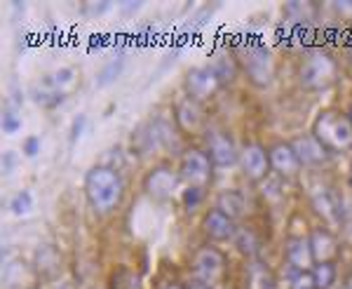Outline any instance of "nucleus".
I'll return each instance as SVG.
<instances>
[{"instance_id": "1a4fd4ad", "label": "nucleus", "mask_w": 352, "mask_h": 289, "mask_svg": "<svg viewBox=\"0 0 352 289\" xmlns=\"http://www.w3.org/2000/svg\"><path fill=\"white\" fill-rule=\"evenodd\" d=\"M176 125H179L181 132L190 134V137H197V134H207V116H204V109L202 104H197V101H192L190 96H186V99H181L179 104H176Z\"/></svg>"}, {"instance_id": "39448f33", "label": "nucleus", "mask_w": 352, "mask_h": 289, "mask_svg": "<svg viewBox=\"0 0 352 289\" xmlns=\"http://www.w3.org/2000/svg\"><path fill=\"white\" fill-rule=\"evenodd\" d=\"M190 270H192V280H200L209 287H217L226 273V257L217 247H209V245L200 247L192 254Z\"/></svg>"}, {"instance_id": "f704fd0d", "label": "nucleus", "mask_w": 352, "mask_h": 289, "mask_svg": "<svg viewBox=\"0 0 352 289\" xmlns=\"http://www.w3.org/2000/svg\"><path fill=\"white\" fill-rule=\"evenodd\" d=\"M14 162H16V156H14L12 151H8V153L3 156V172H5V174L12 172V169H14Z\"/></svg>"}, {"instance_id": "f8f14e48", "label": "nucleus", "mask_w": 352, "mask_h": 289, "mask_svg": "<svg viewBox=\"0 0 352 289\" xmlns=\"http://www.w3.org/2000/svg\"><path fill=\"white\" fill-rule=\"evenodd\" d=\"M310 202L320 217H324L329 224H338L343 219V209H340V200L333 195V191L324 184H317L310 189Z\"/></svg>"}, {"instance_id": "412c9836", "label": "nucleus", "mask_w": 352, "mask_h": 289, "mask_svg": "<svg viewBox=\"0 0 352 289\" xmlns=\"http://www.w3.org/2000/svg\"><path fill=\"white\" fill-rule=\"evenodd\" d=\"M36 264H38L36 266L38 275L45 277V280H50V277H54L59 273L61 257L54 247H43V249H38V254H36Z\"/></svg>"}, {"instance_id": "b1692460", "label": "nucleus", "mask_w": 352, "mask_h": 289, "mask_svg": "<svg viewBox=\"0 0 352 289\" xmlns=\"http://www.w3.org/2000/svg\"><path fill=\"white\" fill-rule=\"evenodd\" d=\"M109 289H141V277L127 266H118L109 277Z\"/></svg>"}, {"instance_id": "6ab92c4d", "label": "nucleus", "mask_w": 352, "mask_h": 289, "mask_svg": "<svg viewBox=\"0 0 352 289\" xmlns=\"http://www.w3.org/2000/svg\"><path fill=\"white\" fill-rule=\"evenodd\" d=\"M157 146H162L160 141V129H157V120H148L139 125L132 137V149L136 156H146V153L155 151Z\"/></svg>"}, {"instance_id": "2f4dec72", "label": "nucleus", "mask_w": 352, "mask_h": 289, "mask_svg": "<svg viewBox=\"0 0 352 289\" xmlns=\"http://www.w3.org/2000/svg\"><path fill=\"white\" fill-rule=\"evenodd\" d=\"M38 153H41V139H38V137H28L24 141V156L36 158Z\"/></svg>"}, {"instance_id": "cd10ccee", "label": "nucleus", "mask_w": 352, "mask_h": 289, "mask_svg": "<svg viewBox=\"0 0 352 289\" xmlns=\"http://www.w3.org/2000/svg\"><path fill=\"white\" fill-rule=\"evenodd\" d=\"M33 207V197L28 191H21L16 193V195L10 200V209H12V214H16V217H21V214H28Z\"/></svg>"}, {"instance_id": "c85d7f7f", "label": "nucleus", "mask_w": 352, "mask_h": 289, "mask_svg": "<svg viewBox=\"0 0 352 289\" xmlns=\"http://www.w3.org/2000/svg\"><path fill=\"white\" fill-rule=\"evenodd\" d=\"M21 129V118L14 111H5L3 113V132L5 134H14Z\"/></svg>"}, {"instance_id": "4be33fe9", "label": "nucleus", "mask_w": 352, "mask_h": 289, "mask_svg": "<svg viewBox=\"0 0 352 289\" xmlns=\"http://www.w3.org/2000/svg\"><path fill=\"white\" fill-rule=\"evenodd\" d=\"M209 66L214 69L219 83L223 85V87H226V85H230V83H235L237 73H240V64H237V59L232 54H219Z\"/></svg>"}, {"instance_id": "4c0bfd02", "label": "nucleus", "mask_w": 352, "mask_h": 289, "mask_svg": "<svg viewBox=\"0 0 352 289\" xmlns=\"http://www.w3.org/2000/svg\"><path fill=\"white\" fill-rule=\"evenodd\" d=\"M56 289H73V285H68V282H64V285H59Z\"/></svg>"}, {"instance_id": "c756f323", "label": "nucleus", "mask_w": 352, "mask_h": 289, "mask_svg": "<svg viewBox=\"0 0 352 289\" xmlns=\"http://www.w3.org/2000/svg\"><path fill=\"white\" fill-rule=\"evenodd\" d=\"M292 289H315V280H312V273H310V270L294 275V277H292Z\"/></svg>"}, {"instance_id": "a19ab883", "label": "nucleus", "mask_w": 352, "mask_h": 289, "mask_svg": "<svg viewBox=\"0 0 352 289\" xmlns=\"http://www.w3.org/2000/svg\"><path fill=\"white\" fill-rule=\"evenodd\" d=\"M350 186H352V172H350Z\"/></svg>"}, {"instance_id": "2eb2a0df", "label": "nucleus", "mask_w": 352, "mask_h": 289, "mask_svg": "<svg viewBox=\"0 0 352 289\" xmlns=\"http://www.w3.org/2000/svg\"><path fill=\"white\" fill-rule=\"evenodd\" d=\"M204 233H207L209 240H217V242H226V240H235V221H232L228 214H223L221 209H209L207 217H204L202 224Z\"/></svg>"}, {"instance_id": "72a5a7b5", "label": "nucleus", "mask_w": 352, "mask_h": 289, "mask_svg": "<svg viewBox=\"0 0 352 289\" xmlns=\"http://www.w3.org/2000/svg\"><path fill=\"white\" fill-rule=\"evenodd\" d=\"M85 122H87V118L85 116H78L76 120H73V127H71V141H78L85 129Z\"/></svg>"}, {"instance_id": "c9c22d12", "label": "nucleus", "mask_w": 352, "mask_h": 289, "mask_svg": "<svg viewBox=\"0 0 352 289\" xmlns=\"http://www.w3.org/2000/svg\"><path fill=\"white\" fill-rule=\"evenodd\" d=\"M186 289H212V287L204 285V282H200V280H192V282H188V287Z\"/></svg>"}, {"instance_id": "bb28decb", "label": "nucleus", "mask_w": 352, "mask_h": 289, "mask_svg": "<svg viewBox=\"0 0 352 289\" xmlns=\"http://www.w3.org/2000/svg\"><path fill=\"white\" fill-rule=\"evenodd\" d=\"M122 69H124V59H122V56H118V59H111L109 64H106L104 69L99 71V76H96V85H99V87H106V85L116 83L118 78H120Z\"/></svg>"}, {"instance_id": "7ed1b4c3", "label": "nucleus", "mask_w": 352, "mask_h": 289, "mask_svg": "<svg viewBox=\"0 0 352 289\" xmlns=\"http://www.w3.org/2000/svg\"><path fill=\"white\" fill-rule=\"evenodd\" d=\"M336 78H338V64L327 52L308 54L298 69V83L305 89H327L336 83Z\"/></svg>"}, {"instance_id": "0eeeda50", "label": "nucleus", "mask_w": 352, "mask_h": 289, "mask_svg": "<svg viewBox=\"0 0 352 289\" xmlns=\"http://www.w3.org/2000/svg\"><path fill=\"white\" fill-rule=\"evenodd\" d=\"M184 87L186 92L192 101L202 104V101H209L214 99V94L219 92L223 85L219 83L217 73H214L212 66H195L186 73V81H184Z\"/></svg>"}, {"instance_id": "6e6552de", "label": "nucleus", "mask_w": 352, "mask_h": 289, "mask_svg": "<svg viewBox=\"0 0 352 289\" xmlns=\"http://www.w3.org/2000/svg\"><path fill=\"white\" fill-rule=\"evenodd\" d=\"M181 174L172 169L169 165H157L153 167L144 179V191L148 193L153 200H169L179 189Z\"/></svg>"}, {"instance_id": "7c9ffc66", "label": "nucleus", "mask_w": 352, "mask_h": 289, "mask_svg": "<svg viewBox=\"0 0 352 289\" xmlns=\"http://www.w3.org/2000/svg\"><path fill=\"white\" fill-rule=\"evenodd\" d=\"M200 202H202V191L200 189H190V186H188V191L184 193V205H186V209H188V212H192V209L200 205Z\"/></svg>"}, {"instance_id": "ddd939ff", "label": "nucleus", "mask_w": 352, "mask_h": 289, "mask_svg": "<svg viewBox=\"0 0 352 289\" xmlns=\"http://www.w3.org/2000/svg\"><path fill=\"white\" fill-rule=\"evenodd\" d=\"M38 282V270L24 264L21 259L5 261L3 268V287L5 289H33Z\"/></svg>"}, {"instance_id": "58836bf2", "label": "nucleus", "mask_w": 352, "mask_h": 289, "mask_svg": "<svg viewBox=\"0 0 352 289\" xmlns=\"http://www.w3.org/2000/svg\"><path fill=\"white\" fill-rule=\"evenodd\" d=\"M348 118H350V122H352V104H350V111H348Z\"/></svg>"}, {"instance_id": "a878e982", "label": "nucleus", "mask_w": 352, "mask_h": 289, "mask_svg": "<svg viewBox=\"0 0 352 289\" xmlns=\"http://www.w3.org/2000/svg\"><path fill=\"white\" fill-rule=\"evenodd\" d=\"M312 280H315V289H331L336 282V264H317L312 266Z\"/></svg>"}, {"instance_id": "9b49d317", "label": "nucleus", "mask_w": 352, "mask_h": 289, "mask_svg": "<svg viewBox=\"0 0 352 289\" xmlns=\"http://www.w3.org/2000/svg\"><path fill=\"white\" fill-rule=\"evenodd\" d=\"M240 167H242V174L249 181H254V184L263 181L268 177V169H270L268 151L261 144H247L240 153Z\"/></svg>"}, {"instance_id": "f257e3e1", "label": "nucleus", "mask_w": 352, "mask_h": 289, "mask_svg": "<svg viewBox=\"0 0 352 289\" xmlns=\"http://www.w3.org/2000/svg\"><path fill=\"white\" fill-rule=\"evenodd\" d=\"M85 195L96 214L116 212L124 195V181L120 172L109 165H94L85 177Z\"/></svg>"}, {"instance_id": "5701e85b", "label": "nucleus", "mask_w": 352, "mask_h": 289, "mask_svg": "<svg viewBox=\"0 0 352 289\" xmlns=\"http://www.w3.org/2000/svg\"><path fill=\"white\" fill-rule=\"evenodd\" d=\"M217 209H221V212L228 214V217L235 221V219H240L244 214V209H247V200H244V195L237 191H223L217 200Z\"/></svg>"}, {"instance_id": "dca6fc26", "label": "nucleus", "mask_w": 352, "mask_h": 289, "mask_svg": "<svg viewBox=\"0 0 352 289\" xmlns=\"http://www.w3.org/2000/svg\"><path fill=\"white\" fill-rule=\"evenodd\" d=\"M292 146H294V151H296L300 165H305V167H320L331 158V153H329L315 137H298L292 141Z\"/></svg>"}, {"instance_id": "393cba45", "label": "nucleus", "mask_w": 352, "mask_h": 289, "mask_svg": "<svg viewBox=\"0 0 352 289\" xmlns=\"http://www.w3.org/2000/svg\"><path fill=\"white\" fill-rule=\"evenodd\" d=\"M235 245L244 257H256V254L261 252V240L252 228H237Z\"/></svg>"}, {"instance_id": "f3484780", "label": "nucleus", "mask_w": 352, "mask_h": 289, "mask_svg": "<svg viewBox=\"0 0 352 289\" xmlns=\"http://www.w3.org/2000/svg\"><path fill=\"white\" fill-rule=\"evenodd\" d=\"M308 240L312 249V259L317 264H333V259L340 254L336 237H333V233H329L327 228H315Z\"/></svg>"}, {"instance_id": "4468645a", "label": "nucleus", "mask_w": 352, "mask_h": 289, "mask_svg": "<svg viewBox=\"0 0 352 289\" xmlns=\"http://www.w3.org/2000/svg\"><path fill=\"white\" fill-rule=\"evenodd\" d=\"M268 156H270V167L285 179L296 177L300 172V167H303L292 144H275L268 151Z\"/></svg>"}, {"instance_id": "9d476101", "label": "nucleus", "mask_w": 352, "mask_h": 289, "mask_svg": "<svg viewBox=\"0 0 352 289\" xmlns=\"http://www.w3.org/2000/svg\"><path fill=\"white\" fill-rule=\"evenodd\" d=\"M207 156L212 158L214 167H232L240 160V153L235 149V141L228 132L209 129L207 132Z\"/></svg>"}, {"instance_id": "e433bc0d", "label": "nucleus", "mask_w": 352, "mask_h": 289, "mask_svg": "<svg viewBox=\"0 0 352 289\" xmlns=\"http://www.w3.org/2000/svg\"><path fill=\"white\" fill-rule=\"evenodd\" d=\"M162 289H184V287H181V285H176V282H172V285H164Z\"/></svg>"}, {"instance_id": "a211bd4d", "label": "nucleus", "mask_w": 352, "mask_h": 289, "mask_svg": "<svg viewBox=\"0 0 352 289\" xmlns=\"http://www.w3.org/2000/svg\"><path fill=\"white\" fill-rule=\"evenodd\" d=\"M287 261L292 266L296 273H305V270H310L312 266V249H310V240H305V237H292V240L287 242Z\"/></svg>"}, {"instance_id": "473e14b6", "label": "nucleus", "mask_w": 352, "mask_h": 289, "mask_svg": "<svg viewBox=\"0 0 352 289\" xmlns=\"http://www.w3.org/2000/svg\"><path fill=\"white\" fill-rule=\"evenodd\" d=\"M73 81V69H61V71H56L54 76H52V83L59 87V85H66V83H71Z\"/></svg>"}, {"instance_id": "423d86ee", "label": "nucleus", "mask_w": 352, "mask_h": 289, "mask_svg": "<svg viewBox=\"0 0 352 289\" xmlns=\"http://www.w3.org/2000/svg\"><path fill=\"white\" fill-rule=\"evenodd\" d=\"M240 61H242V69L247 71V78L256 87H265L275 78V61H272L270 50L263 47V45H249L244 50V59Z\"/></svg>"}, {"instance_id": "f03ea898", "label": "nucleus", "mask_w": 352, "mask_h": 289, "mask_svg": "<svg viewBox=\"0 0 352 289\" xmlns=\"http://www.w3.org/2000/svg\"><path fill=\"white\" fill-rule=\"evenodd\" d=\"M312 137L320 141L329 153H340L352 149V122L338 111H324L317 116Z\"/></svg>"}, {"instance_id": "20e7f679", "label": "nucleus", "mask_w": 352, "mask_h": 289, "mask_svg": "<svg viewBox=\"0 0 352 289\" xmlns=\"http://www.w3.org/2000/svg\"><path fill=\"white\" fill-rule=\"evenodd\" d=\"M179 174H181V181H186L190 189L204 191L214 179V162H212V158L207 156V151L190 149L181 158Z\"/></svg>"}, {"instance_id": "aec40b11", "label": "nucleus", "mask_w": 352, "mask_h": 289, "mask_svg": "<svg viewBox=\"0 0 352 289\" xmlns=\"http://www.w3.org/2000/svg\"><path fill=\"white\" fill-rule=\"evenodd\" d=\"M247 285L249 289H277L275 275L270 273V268L261 261H254L247 270Z\"/></svg>"}, {"instance_id": "ea45409f", "label": "nucleus", "mask_w": 352, "mask_h": 289, "mask_svg": "<svg viewBox=\"0 0 352 289\" xmlns=\"http://www.w3.org/2000/svg\"><path fill=\"white\" fill-rule=\"evenodd\" d=\"M212 289H223V287H221V285H217V287H212Z\"/></svg>"}]
</instances>
